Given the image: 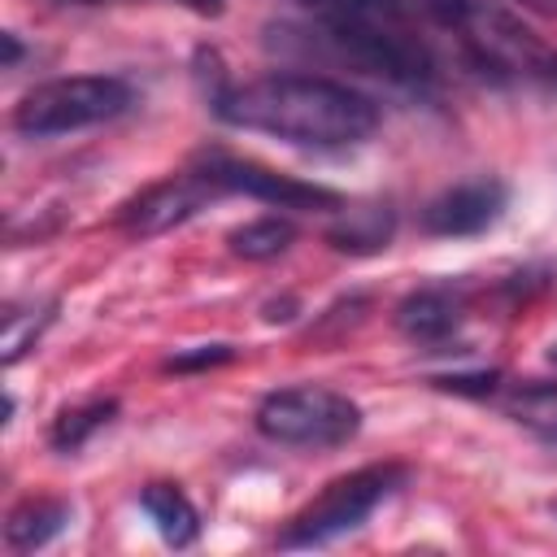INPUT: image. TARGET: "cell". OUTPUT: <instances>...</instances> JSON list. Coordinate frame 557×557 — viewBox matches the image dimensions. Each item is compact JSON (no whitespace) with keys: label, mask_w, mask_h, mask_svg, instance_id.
I'll return each instance as SVG.
<instances>
[{"label":"cell","mask_w":557,"mask_h":557,"mask_svg":"<svg viewBox=\"0 0 557 557\" xmlns=\"http://www.w3.org/2000/svg\"><path fill=\"white\" fill-rule=\"evenodd\" d=\"M218 122L261 131L300 148H352L374 135L379 104L348 83L322 74H265L252 83H226L209 96Z\"/></svg>","instance_id":"obj_1"},{"label":"cell","mask_w":557,"mask_h":557,"mask_svg":"<svg viewBox=\"0 0 557 557\" xmlns=\"http://www.w3.org/2000/svg\"><path fill=\"white\" fill-rule=\"evenodd\" d=\"M270 44H300L335 65L383 78L392 87H431L440 78L435 48L409 22L366 13H313L309 26H270Z\"/></svg>","instance_id":"obj_2"},{"label":"cell","mask_w":557,"mask_h":557,"mask_svg":"<svg viewBox=\"0 0 557 557\" xmlns=\"http://www.w3.org/2000/svg\"><path fill=\"white\" fill-rule=\"evenodd\" d=\"M448 35H457V48L466 52V61L492 83H518V87L557 83V52L522 17H513L500 4L466 0Z\"/></svg>","instance_id":"obj_3"},{"label":"cell","mask_w":557,"mask_h":557,"mask_svg":"<svg viewBox=\"0 0 557 557\" xmlns=\"http://www.w3.org/2000/svg\"><path fill=\"white\" fill-rule=\"evenodd\" d=\"M405 479H409V470L396 461H374V466L331 479L300 513H292V522L278 531V548H322V544L357 531L392 492L405 487Z\"/></svg>","instance_id":"obj_4"},{"label":"cell","mask_w":557,"mask_h":557,"mask_svg":"<svg viewBox=\"0 0 557 557\" xmlns=\"http://www.w3.org/2000/svg\"><path fill=\"white\" fill-rule=\"evenodd\" d=\"M135 104V91L117 74H70V78H48L30 87L13 104V131L30 139L48 135H70L96 122H113Z\"/></svg>","instance_id":"obj_5"},{"label":"cell","mask_w":557,"mask_h":557,"mask_svg":"<svg viewBox=\"0 0 557 557\" xmlns=\"http://www.w3.org/2000/svg\"><path fill=\"white\" fill-rule=\"evenodd\" d=\"M252 422L265 440L287 448H339L361 431V409L335 387L296 383L261 396Z\"/></svg>","instance_id":"obj_6"},{"label":"cell","mask_w":557,"mask_h":557,"mask_svg":"<svg viewBox=\"0 0 557 557\" xmlns=\"http://www.w3.org/2000/svg\"><path fill=\"white\" fill-rule=\"evenodd\" d=\"M226 191L191 161L187 170L161 178V183H148L139 196H131L117 213L122 231L135 235V239H152V235H165L174 226H183L187 218H196L200 209H209L213 200H222Z\"/></svg>","instance_id":"obj_7"},{"label":"cell","mask_w":557,"mask_h":557,"mask_svg":"<svg viewBox=\"0 0 557 557\" xmlns=\"http://www.w3.org/2000/svg\"><path fill=\"white\" fill-rule=\"evenodd\" d=\"M196 165L226 191V196H252V200H265L274 209H339L344 196L322 187V183H305V178H292V174H278L261 161H248V157H231V152H200Z\"/></svg>","instance_id":"obj_8"},{"label":"cell","mask_w":557,"mask_h":557,"mask_svg":"<svg viewBox=\"0 0 557 557\" xmlns=\"http://www.w3.org/2000/svg\"><path fill=\"white\" fill-rule=\"evenodd\" d=\"M509 205V187L492 174L444 187L435 200H426L422 209V231L440 235V239H461V235H479L487 231Z\"/></svg>","instance_id":"obj_9"},{"label":"cell","mask_w":557,"mask_h":557,"mask_svg":"<svg viewBox=\"0 0 557 557\" xmlns=\"http://www.w3.org/2000/svg\"><path fill=\"white\" fill-rule=\"evenodd\" d=\"M466 318V300L453 287H418L396 305V331L413 344H444Z\"/></svg>","instance_id":"obj_10"},{"label":"cell","mask_w":557,"mask_h":557,"mask_svg":"<svg viewBox=\"0 0 557 557\" xmlns=\"http://www.w3.org/2000/svg\"><path fill=\"white\" fill-rule=\"evenodd\" d=\"M396 231V209L387 200H366V205H339V218L326 226V244L348 257H374L392 244Z\"/></svg>","instance_id":"obj_11"},{"label":"cell","mask_w":557,"mask_h":557,"mask_svg":"<svg viewBox=\"0 0 557 557\" xmlns=\"http://www.w3.org/2000/svg\"><path fill=\"white\" fill-rule=\"evenodd\" d=\"M309 13H366V17H392L409 26H440L448 30L466 0H296Z\"/></svg>","instance_id":"obj_12"},{"label":"cell","mask_w":557,"mask_h":557,"mask_svg":"<svg viewBox=\"0 0 557 557\" xmlns=\"http://www.w3.org/2000/svg\"><path fill=\"white\" fill-rule=\"evenodd\" d=\"M70 518H74L70 500H61V496H26L4 518V544L13 553H35V548L52 544L70 527Z\"/></svg>","instance_id":"obj_13"},{"label":"cell","mask_w":557,"mask_h":557,"mask_svg":"<svg viewBox=\"0 0 557 557\" xmlns=\"http://www.w3.org/2000/svg\"><path fill=\"white\" fill-rule=\"evenodd\" d=\"M139 505H144V513L152 518V527L161 531V540L170 548H187L200 535V513L183 496V487H174V483H148L139 492Z\"/></svg>","instance_id":"obj_14"},{"label":"cell","mask_w":557,"mask_h":557,"mask_svg":"<svg viewBox=\"0 0 557 557\" xmlns=\"http://www.w3.org/2000/svg\"><path fill=\"white\" fill-rule=\"evenodd\" d=\"M113 413H117V400H109V396H91V400H83V405H70V409H61V413L52 418L48 444H52L57 453H74V448H83L96 431H104V426L113 422Z\"/></svg>","instance_id":"obj_15"},{"label":"cell","mask_w":557,"mask_h":557,"mask_svg":"<svg viewBox=\"0 0 557 557\" xmlns=\"http://www.w3.org/2000/svg\"><path fill=\"white\" fill-rule=\"evenodd\" d=\"M296 239V222L292 218H278V213H265V218H252L244 226H235L226 235L231 252L244 257V261H270L278 252H287Z\"/></svg>","instance_id":"obj_16"},{"label":"cell","mask_w":557,"mask_h":557,"mask_svg":"<svg viewBox=\"0 0 557 557\" xmlns=\"http://www.w3.org/2000/svg\"><path fill=\"white\" fill-rule=\"evenodd\" d=\"M48 322H52V305H39L35 318H22V309L9 305V313H4V361L13 366L26 348H35V339L44 335Z\"/></svg>","instance_id":"obj_17"},{"label":"cell","mask_w":557,"mask_h":557,"mask_svg":"<svg viewBox=\"0 0 557 557\" xmlns=\"http://www.w3.org/2000/svg\"><path fill=\"white\" fill-rule=\"evenodd\" d=\"M518 422H531L540 435L557 440V392H527L518 400Z\"/></svg>","instance_id":"obj_18"},{"label":"cell","mask_w":557,"mask_h":557,"mask_svg":"<svg viewBox=\"0 0 557 557\" xmlns=\"http://www.w3.org/2000/svg\"><path fill=\"white\" fill-rule=\"evenodd\" d=\"M231 357H235V348H231V344H200V348L174 352V357L165 361V370H178V374H187V370H209V366H226Z\"/></svg>","instance_id":"obj_19"},{"label":"cell","mask_w":557,"mask_h":557,"mask_svg":"<svg viewBox=\"0 0 557 557\" xmlns=\"http://www.w3.org/2000/svg\"><path fill=\"white\" fill-rule=\"evenodd\" d=\"M496 370H479V374H448V379H435V387L444 392H470V396H487L496 387Z\"/></svg>","instance_id":"obj_20"},{"label":"cell","mask_w":557,"mask_h":557,"mask_svg":"<svg viewBox=\"0 0 557 557\" xmlns=\"http://www.w3.org/2000/svg\"><path fill=\"white\" fill-rule=\"evenodd\" d=\"M178 4H187V9L200 13V17H218V13L226 9V0H178Z\"/></svg>","instance_id":"obj_21"},{"label":"cell","mask_w":557,"mask_h":557,"mask_svg":"<svg viewBox=\"0 0 557 557\" xmlns=\"http://www.w3.org/2000/svg\"><path fill=\"white\" fill-rule=\"evenodd\" d=\"M0 39H4V65H17V57H22V44H17V35H13V30H4Z\"/></svg>","instance_id":"obj_22"},{"label":"cell","mask_w":557,"mask_h":557,"mask_svg":"<svg viewBox=\"0 0 557 557\" xmlns=\"http://www.w3.org/2000/svg\"><path fill=\"white\" fill-rule=\"evenodd\" d=\"M522 9H531V13H544V17H557V0H518Z\"/></svg>","instance_id":"obj_23"},{"label":"cell","mask_w":557,"mask_h":557,"mask_svg":"<svg viewBox=\"0 0 557 557\" xmlns=\"http://www.w3.org/2000/svg\"><path fill=\"white\" fill-rule=\"evenodd\" d=\"M70 4H104V0H70Z\"/></svg>","instance_id":"obj_24"},{"label":"cell","mask_w":557,"mask_h":557,"mask_svg":"<svg viewBox=\"0 0 557 557\" xmlns=\"http://www.w3.org/2000/svg\"><path fill=\"white\" fill-rule=\"evenodd\" d=\"M548 357H553V361H557V344H553V352H548Z\"/></svg>","instance_id":"obj_25"}]
</instances>
